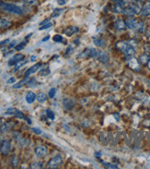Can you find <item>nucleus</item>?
<instances>
[{
  "label": "nucleus",
  "mask_w": 150,
  "mask_h": 169,
  "mask_svg": "<svg viewBox=\"0 0 150 169\" xmlns=\"http://www.w3.org/2000/svg\"><path fill=\"white\" fill-rule=\"evenodd\" d=\"M91 52H92V48H88L86 50H84L80 55H79V58H84V57H91Z\"/></svg>",
  "instance_id": "obj_18"
},
{
  "label": "nucleus",
  "mask_w": 150,
  "mask_h": 169,
  "mask_svg": "<svg viewBox=\"0 0 150 169\" xmlns=\"http://www.w3.org/2000/svg\"><path fill=\"white\" fill-rule=\"evenodd\" d=\"M148 68L150 69V61H148Z\"/></svg>",
  "instance_id": "obj_50"
},
{
  "label": "nucleus",
  "mask_w": 150,
  "mask_h": 169,
  "mask_svg": "<svg viewBox=\"0 0 150 169\" xmlns=\"http://www.w3.org/2000/svg\"><path fill=\"white\" fill-rule=\"evenodd\" d=\"M36 100V95L32 92H29L26 95V102L28 103H32Z\"/></svg>",
  "instance_id": "obj_16"
},
{
  "label": "nucleus",
  "mask_w": 150,
  "mask_h": 169,
  "mask_svg": "<svg viewBox=\"0 0 150 169\" xmlns=\"http://www.w3.org/2000/svg\"><path fill=\"white\" fill-rule=\"evenodd\" d=\"M27 81H28V77H26L24 80L20 81L19 82H18V83H16L15 85H13V89H18V88H21L23 85L27 83Z\"/></svg>",
  "instance_id": "obj_21"
},
{
  "label": "nucleus",
  "mask_w": 150,
  "mask_h": 169,
  "mask_svg": "<svg viewBox=\"0 0 150 169\" xmlns=\"http://www.w3.org/2000/svg\"><path fill=\"white\" fill-rule=\"evenodd\" d=\"M48 22H50V18H47V19H44L43 21H42V22L40 23V26L44 25V24H46V23H48Z\"/></svg>",
  "instance_id": "obj_42"
},
{
  "label": "nucleus",
  "mask_w": 150,
  "mask_h": 169,
  "mask_svg": "<svg viewBox=\"0 0 150 169\" xmlns=\"http://www.w3.org/2000/svg\"><path fill=\"white\" fill-rule=\"evenodd\" d=\"M36 99L39 103H44L47 100V96L44 92H39L38 95L36 96Z\"/></svg>",
  "instance_id": "obj_19"
},
{
  "label": "nucleus",
  "mask_w": 150,
  "mask_h": 169,
  "mask_svg": "<svg viewBox=\"0 0 150 169\" xmlns=\"http://www.w3.org/2000/svg\"><path fill=\"white\" fill-rule=\"evenodd\" d=\"M78 32V28L77 26H68L67 28H66L64 30V34H66L67 36H71L74 34Z\"/></svg>",
  "instance_id": "obj_9"
},
{
  "label": "nucleus",
  "mask_w": 150,
  "mask_h": 169,
  "mask_svg": "<svg viewBox=\"0 0 150 169\" xmlns=\"http://www.w3.org/2000/svg\"><path fill=\"white\" fill-rule=\"evenodd\" d=\"M41 67V64L40 63H37V64H35L34 66H32V68H30L27 71H26V73H25V77H28L29 75H31V74H33L35 73L37 70H39V68Z\"/></svg>",
  "instance_id": "obj_12"
},
{
  "label": "nucleus",
  "mask_w": 150,
  "mask_h": 169,
  "mask_svg": "<svg viewBox=\"0 0 150 169\" xmlns=\"http://www.w3.org/2000/svg\"><path fill=\"white\" fill-rule=\"evenodd\" d=\"M14 115H15V117H16V118H18V119H25V117H24V115H23V113H22L21 111L15 110V112H14Z\"/></svg>",
  "instance_id": "obj_29"
},
{
  "label": "nucleus",
  "mask_w": 150,
  "mask_h": 169,
  "mask_svg": "<svg viewBox=\"0 0 150 169\" xmlns=\"http://www.w3.org/2000/svg\"><path fill=\"white\" fill-rule=\"evenodd\" d=\"M148 60H149V56L146 54L140 55V58H139V61L143 64H148Z\"/></svg>",
  "instance_id": "obj_23"
},
{
  "label": "nucleus",
  "mask_w": 150,
  "mask_h": 169,
  "mask_svg": "<svg viewBox=\"0 0 150 169\" xmlns=\"http://www.w3.org/2000/svg\"><path fill=\"white\" fill-rule=\"evenodd\" d=\"M26 63H27V61H25V62H22V63H19V62H18L17 65H16V67H15V68H14V70H13V71H14V72H15V71H17L18 69H19V68L22 67V66H24Z\"/></svg>",
  "instance_id": "obj_37"
},
{
  "label": "nucleus",
  "mask_w": 150,
  "mask_h": 169,
  "mask_svg": "<svg viewBox=\"0 0 150 169\" xmlns=\"http://www.w3.org/2000/svg\"><path fill=\"white\" fill-rule=\"evenodd\" d=\"M134 1H136V2H139V1H141V0H134Z\"/></svg>",
  "instance_id": "obj_52"
},
{
  "label": "nucleus",
  "mask_w": 150,
  "mask_h": 169,
  "mask_svg": "<svg viewBox=\"0 0 150 169\" xmlns=\"http://www.w3.org/2000/svg\"><path fill=\"white\" fill-rule=\"evenodd\" d=\"M16 45H17V41H13L12 43H10V44H9V45H8V48H12V47L16 46Z\"/></svg>",
  "instance_id": "obj_41"
},
{
  "label": "nucleus",
  "mask_w": 150,
  "mask_h": 169,
  "mask_svg": "<svg viewBox=\"0 0 150 169\" xmlns=\"http://www.w3.org/2000/svg\"><path fill=\"white\" fill-rule=\"evenodd\" d=\"M31 167L32 168H42L43 167V164L41 163V162H34Z\"/></svg>",
  "instance_id": "obj_28"
},
{
  "label": "nucleus",
  "mask_w": 150,
  "mask_h": 169,
  "mask_svg": "<svg viewBox=\"0 0 150 169\" xmlns=\"http://www.w3.org/2000/svg\"><path fill=\"white\" fill-rule=\"evenodd\" d=\"M26 84L28 85L29 87H32V86H35V84H36V81H35V79H28Z\"/></svg>",
  "instance_id": "obj_32"
},
{
  "label": "nucleus",
  "mask_w": 150,
  "mask_h": 169,
  "mask_svg": "<svg viewBox=\"0 0 150 169\" xmlns=\"http://www.w3.org/2000/svg\"><path fill=\"white\" fill-rule=\"evenodd\" d=\"M11 25V22L6 18H0V28H8Z\"/></svg>",
  "instance_id": "obj_17"
},
{
  "label": "nucleus",
  "mask_w": 150,
  "mask_h": 169,
  "mask_svg": "<svg viewBox=\"0 0 150 169\" xmlns=\"http://www.w3.org/2000/svg\"><path fill=\"white\" fill-rule=\"evenodd\" d=\"M26 45H27V41H25V42H21L20 44H18V45H17L15 46V50L16 51L22 50V49L26 46Z\"/></svg>",
  "instance_id": "obj_26"
},
{
  "label": "nucleus",
  "mask_w": 150,
  "mask_h": 169,
  "mask_svg": "<svg viewBox=\"0 0 150 169\" xmlns=\"http://www.w3.org/2000/svg\"><path fill=\"white\" fill-rule=\"evenodd\" d=\"M62 162H63L62 156L58 154L51 159L50 162L48 163V167L49 168H56L58 166H60L62 164Z\"/></svg>",
  "instance_id": "obj_4"
},
{
  "label": "nucleus",
  "mask_w": 150,
  "mask_h": 169,
  "mask_svg": "<svg viewBox=\"0 0 150 169\" xmlns=\"http://www.w3.org/2000/svg\"><path fill=\"white\" fill-rule=\"evenodd\" d=\"M9 129H10V126H9V124H8V123H7V122L3 123V124L1 125V127H0V130H1V132H2V133H6V132H8V131L9 130Z\"/></svg>",
  "instance_id": "obj_20"
},
{
  "label": "nucleus",
  "mask_w": 150,
  "mask_h": 169,
  "mask_svg": "<svg viewBox=\"0 0 150 169\" xmlns=\"http://www.w3.org/2000/svg\"><path fill=\"white\" fill-rule=\"evenodd\" d=\"M129 44H127V43H125V42H122V41H121V42H118L116 44V47L117 49H119L120 51H122V52H123L124 53V51L126 50L128 47H129Z\"/></svg>",
  "instance_id": "obj_13"
},
{
  "label": "nucleus",
  "mask_w": 150,
  "mask_h": 169,
  "mask_svg": "<svg viewBox=\"0 0 150 169\" xmlns=\"http://www.w3.org/2000/svg\"><path fill=\"white\" fill-rule=\"evenodd\" d=\"M144 125L146 127H150V120H145L144 121Z\"/></svg>",
  "instance_id": "obj_46"
},
{
  "label": "nucleus",
  "mask_w": 150,
  "mask_h": 169,
  "mask_svg": "<svg viewBox=\"0 0 150 169\" xmlns=\"http://www.w3.org/2000/svg\"><path fill=\"white\" fill-rule=\"evenodd\" d=\"M141 15L143 17H149L150 16V3H148L144 6V8L141 9Z\"/></svg>",
  "instance_id": "obj_14"
},
{
  "label": "nucleus",
  "mask_w": 150,
  "mask_h": 169,
  "mask_svg": "<svg viewBox=\"0 0 150 169\" xmlns=\"http://www.w3.org/2000/svg\"><path fill=\"white\" fill-rule=\"evenodd\" d=\"M0 8L7 11V12H8V13H12V14H15V15H22L23 14V11L19 7H18L14 4L6 3V2H3V1H0Z\"/></svg>",
  "instance_id": "obj_1"
},
{
  "label": "nucleus",
  "mask_w": 150,
  "mask_h": 169,
  "mask_svg": "<svg viewBox=\"0 0 150 169\" xmlns=\"http://www.w3.org/2000/svg\"><path fill=\"white\" fill-rule=\"evenodd\" d=\"M96 155H97V156H100V155H101V153H96Z\"/></svg>",
  "instance_id": "obj_51"
},
{
  "label": "nucleus",
  "mask_w": 150,
  "mask_h": 169,
  "mask_svg": "<svg viewBox=\"0 0 150 169\" xmlns=\"http://www.w3.org/2000/svg\"><path fill=\"white\" fill-rule=\"evenodd\" d=\"M122 13L128 17H133L134 15H138L139 13H141V9L136 4H132L130 6L127 5V7L123 8Z\"/></svg>",
  "instance_id": "obj_2"
},
{
  "label": "nucleus",
  "mask_w": 150,
  "mask_h": 169,
  "mask_svg": "<svg viewBox=\"0 0 150 169\" xmlns=\"http://www.w3.org/2000/svg\"><path fill=\"white\" fill-rule=\"evenodd\" d=\"M32 132H34L37 135H41L42 134V130L40 129H38V128H32Z\"/></svg>",
  "instance_id": "obj_38"
},
{
  "label": "nucleus",
  "mask_w": 150,
  "mask_h": 169,
  "mask_svg": "<svg viewBox=\"0 0 150 169\" xmlns=\"http://www.w3.org/2000/svg\"><path fill=\"white\" fill-rule=\"evenodd\" d=\"M49 39H50V36L48 35V36L44 37V38H43V39L42 40V42H46V41H47V40H49Z\"/></svg>",
  "instance_id": "obj_47"
},
{
  "label": "nucleus",
  "mask_w": 150,
  "mask_h": 169,
  "mask_svg": "<svg viewBox=\"0 0 150 169\" xmlns=\"http://www.w3.org/2000/svg\"><path fill=\"white\" fill-rule=\"evenodd\" d=\"M9 39H6V40H4L3 42H1L0 43V45H6V44H8V43H9Z\"/></svg>",
  "instance_id": "obj_45"
},
{
  "label": "nucleus",
  "mask_w": 150,
  "mask_h": 169,
  "mask_svg": "<svg viewBox=\"0 0 150 169\" xmlns=\"http://www.w3.org/2000/svg\"><path fill=\"white\" fill-rule=\"evenodd\" d=\"M103 165L105 166V167L107 168H113V169H117L118 166L116 165H112V164H107V163H103Z\"/></svg>",
  "instance_id": "obj_36"
},
{
  "label": "nucleus",
  "mask_w": 150,
  "mask_h": 169,
  "mask_svg": "<svg viewBox=\"0 0 150 169\" xmlns=\"http://www.w3.org/2000/svg\"><path fill=\"white\" fill-rule=\"evenodd\" d=\"M24 59V55L22 54H18V55H13L9 61H8V66H14V65H17L18 62L22 61Z\"/></svg>",
  "instance_id": "obj_7"
},
{
  "label": "nucleus",
  "mask_w": 150,
  "mask_h": 169,
  "mask_svg": "<svg viewBox=\"0 0 150 169\" xmlns=\"http://www.w3.org/2000/svg\"><path fill=\"white\" fill-rule=\"evenodd\" d=\"M98 59H99V61H100L101 63H107L108 61H109V56H108V55L107 54H105V53H103V52H101V51H99V54H98Z\"/></svg>",
  "instance_id": "obj_11"
},
{
  "label": "nucleus",
  "mask_w": 150,
  "mask_h": 169,
  "mask_svg": "<svg viewBox=\"0 0 150 169\" xmlns=\"http://www.w3.org/2000/svg\"><path fill=\"white\" fill-rule=\"evenodd\" d=\"M46 114H47V117H48L50 119H52V120H53L54 118H55V117H54V113H53L52 111L49 110V109L46 110Z\"/></svg>",
  "instance_id": "obj_34"
},
{
  "label": "nucleus",
  "mask_w": 150,
  "mask_h": 169,
  "mask_svg": "<svg viewBox=\"0 0 150 169\" xmlns=\"http://www.w3.org/2000/svg\"><path fill=\"white\" fill-rule=\"evenodd\" d=\"M115 27H116L117 30H120V31L124 30L126 28V23L122 19H118L116 21V23H115Z\"/></svg>",
  "instance_id": "obj_15"
},
{
  "label": "nucleus",
  "mask_w": 150,
  "mask_h": 169,
  "mask_svg": "<svg viewBox=\"0 0 150 169\" xmlns=\"http://www.w3.org/2000/svg\"><path fill=\"white\" fill-rule=\"evenodd\" d=\"M10 149H11V143H10V141L8 140H3L2 143H1V146H0V152H1V153L6 155V154H8V153L9 152Z\"/></svg>",
  "instance_id": "obj_5"
},
{
  "label": "nucleus",
  "mask_w": 150,
  "mask_h": 169,
  "mask_svg": "<svg viewBox=\"0 0 150 169\" xmlns=\"http://www.w3.org/2000/svg\"><path fill=\"white\" fill-rule=\"evenodd\" d=\"M63 104H64V107L66 109H71L74 107L75 105V101L73 99H69V98H66L64 101H63Z\"/></svg>",
  "instance_id": "obj_10"
},
{
  "label": "nucleus",
  "mask_w": 150,
  "mask_h": 169,
  "mask_svg": "<svg viewBox=\"0 0 150 169\" xmlns=\"http://www.w3.org/2000/svg\"><path fill=\"white\" fill-rule=\"evenodd\" d=\"M47 148L45 146H38L35 148L34 152L38 157H43L47 154Z\"/></svg>",
  "instance_id": "obj_8"
},
{
  "label": "nucleus",
  "mask_w": 150,
  "mask_h": 169,
  "mask_svg": "<svg viewBox=\"0 0 150 169\" xmlns=\"http://www.w3.org/2000/svg\"><path fill=\"white\" fill-rule=\"evenodd\" d=\"M52 40H53V42H55V43H63V41H64L63 37H62L61 35H59V34L54 35V36L52 37Z\"/></svg>",
  "instance_id": "obj_27"
},
{
  "label": "nucleus",
  "mask_w": 150,
  "mask_h": 169,
  "mask_svg": "<svg viewBox=\"0 0 150 169\" xmlns=\"http://www.w3.org/2000/svg\"><path fill=\"white\" fill-rule=\"evenodd\" d=\"M94 43H95V45H98V46L102 45L101 40H100V39H98V38H94Z\"/></svg>",
  "instance_id": "obj_39"
},
{
  "label": "nucleus",
  "mask_w": 150,
  "mask_h": 169,
  "mask_svg": "<svg viewBox=\"0 0 150 169\" xmlns=\"http://www.w3.org/2000/svg\"><path fill=\"white\" fill-rule=\"evenodd\" d=\"M134 53H135V50H134V48H133V46H131V45H129V47L124 51V54L127 56H132V55H134Z\"/></svg>",
  "instance_id": "obj_22"
},
{
  "label": "nucleus",
  "mask_w": 150,
  "mask_h": 169,
  "mask_svg": "<svg viewBox=\"0 0 150 169\" xmlns=\"http://www.w3.org/2000/svg\"><path fill=\"white\" fill-rule=\"evenodd\" d=\"M126 23V27L133 29V30H137V31H142V29L144 28V22L142 21H138L135 18H130L126 19L125 21Z\"/></svg>",
  "instance_id": "obj_3"
},
{
  "label": "nucleus",
  "mask_w": 150,
  "mask_h": 169,
  "mask_svg": "<svg viewBox=\"0 0 150 169\" xmlns=\"http://www.w3.org/2000/svg\"><path fill=\"white\" fill-rule=\"evenodd\" d=\"M52 23L50 21V22H48V23H46V24H44V25H42V26L39 28V30H40V31H42V30L48 29V28L52 27Z\"/></svg>",
  "instance_id": "obj_31"
},
{
  "label": "nucleus",
  "mask_w": 150,
  "mask_h": 169,
  "mask_svg": "<svg viewBox=\"0 0 150 169\" xmlns=\"http://www.w3.org/2000/svg\"><path fill=\"white\" fill-rule=\"evenodd\" d=\"M57 3H58L60 6H64V5L67 3V1H66V0H58V1H57Z\"/></svg>",
  "instance_id": "obj_43"
},
{
  "label": "nucleus",
  "mask_w": 150,
  "mask_h": 169,
  "mask_svg": "<svg viewBox=\"0 0 150 169\" xmlns=\"http://www.w3.org/2000/svg\"><path fill=\"white\" fill-rule=\"evenodd\" d=\"M64 10L62 9V8H55L54 10H53V12L52 13V18H55V17H58L60 14H62V12H63Z\"/></svg>",
  "instance_id": "obj_24"
},
{
  "label": "nucleus",
  "mask_w": 150,
  "mask_h": 169,
  "mask_svg": "<svg viewBox=\"0 0 150 169\" xmlns=\"http://www.w3.org/2000/svg\"><path fill=\"white\" fill-rule=\"evenodd\" d=\"M18 162H19L18 157H17V156H14V157H13V159H12V166H13L14 167H17L18 165Z\"/></svg>",
  "instance_id": "obj_33"
},
{
  "label": "nucleus",
  "mask_w": 150,
  "mask_h": 169,
  "mask_svg": "<svg viewBox=\"0 0 150 169\" xmlns=\"http://www.w3.org/2000/svg\"><path fill=\"white\" fill-rule=\"evenodd\" d=\"M31 60H32V61H35V60H36V56L32 55V56L31 57Z\"/></svg>",
  "instance_id": "obj_48"
},
{
  "label": "nucleus",
  "mask_w": 150,
  "mask_h": 169,
  "mask_svg": "<svg viewBox=\"0 0 150 169\" xmlns=\"http://www.w3.org/2000/svg\"><path fill=\"white\" fill-rule=\"evenodd\" d=\"M23 1L25 3H27L28 5H31V6H36L39 3V0H23Z\"/></svg>",
  "instance_id": "obj_30"
},
{
  "label": "nucleus",
  "mask_w": 150,
  "mask_h": 169,
  "mask_svg": "<svg viewBox=\"0 0 150 169\" xmlns=\"http://www.w3.org/2000/svg\"><path fill=\"white\" fill-rule=\"evenodd\" d=\"M51 71L49 68H43V69H42V70L39 71V75H40V76H47V75H49Z\"/></svg>",
  "instance_id": "obj_25"
},
{
  "label": "nucleus",
  "mask_w": 150,
  "mask_h": 169,
  "mask_svg": "<svg viewBox=\"0 0 150 169\" xmlns=\"http://www.w3.org/2000/svg\"><path fill=\"white\" fill-rule=\"evenodd\" d=\"M55 93H56V89H55V88H52L50 91H49L48 95H49L50 98H53L54 95H55Z\"/></svg>",
  "instance_id": "obj_35"
},
{
  "label": "nucleus",
  "mask_w": 150,
  "mask_h": 169,
  "mask_svg": "<svg viewBox=\"0 0 150 169\" xmlns=\"http://www.w3.org/2000/svg\"><path fill=\"white\" fill-rule=\"evenodd\" d=\"M16 82V79L15 78H10L8 82H7V83L8 84H11V83H14Z\"/></svg>",
  "instance_id": "obj_40"
},
{
  "label": "nucleus",
  "mask_w": 150,
  "mask_h": 169,
  "mask_svg": "<svg viewBox=\"0 0 150 169\" xmlns=\"http://www.w3.org/2000/svg\"><path fill=\"white\" fill-rule=\"evenodd\" d=\"M128 67L133 69V70H135V71H138L140 70V64H139V61L135 58V57H131L129 60H128Z\"/></svg>",
  "instance_id": "obj_6"
},
{
  "label": "nucleus",
  "mask_w": 150,
  "mask_h": 169,
  "mask_svg": "<svg viewBox=\"0 0 150 169\" xmlns=\"http://www.w3.org/2000/svg\"><path fill=\"white\" fill-rule=\"evenodd\" d=\"M25 119L28 121V124H32V121H31V119H29L28 118H25Z\"/></svg>",
  "instance_id": "obj_49"
},
{
  "label": "nucleus",
  "mask_w": 150,
  "mask_h": 169,
  "mask_svg": "<svg viewBox=\"0 0 150 169\" xmlns=\"http://www.w3.org/2000/svg\"><path fill=\"white\" fill-rule=\"evenodd\" d=\"M73 50H74V48L70 45L68 48H67V55H68V54H70V53H72L73 52Z\"/></svg>",
  "instance_id": "obj_44"
}]
</instances>
